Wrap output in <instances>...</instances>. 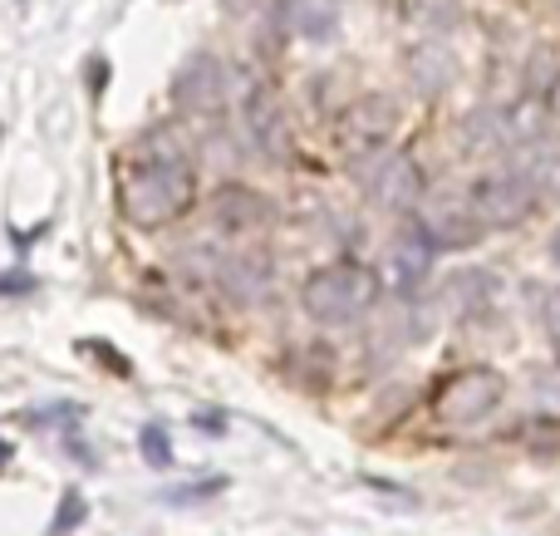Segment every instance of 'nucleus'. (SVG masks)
Here are the masks:
<instances>
[{
    "label": "nucleus",
    "mask_w": 560,
    "mask_h": 536,
    "mask_svg": "<svg viewBox=\"0 0 560 536\" xmlns=\"http://www.w3.org/2000/svg\"><path fill=\"white\" fill-rule=\"evenodd\" d=\"M551 256H556V266H560V232L551 236Z\"/></svg>",
    "instance_id": "a211bd4d"
},
{
    "label": "nucleus",
    "mask_w": 560,
    "mask_h": 536,
    "mask_svg": "<svg viewBox=\"0 0 560 536\" xmlns=\"http://www.w3.org/2000/svg\"><path fill=\"white\" fill-rule=\"evenodd\" d=\"M222 98H226V69L217 65L212 55H197L192 65L177 74V104L183 108L207 114V108H222Z\"/></svg>",
    "instance_id": "9b49d317"
},
{
    "label": "nucleus",
    "mask_w": 560,
    "mask_h": 536,
    "mask_svg": "<svg viewBox=\"0 0 560 536\" xmlns=\"http://www.w3.org/2000/svg\"><path fill=\"white\" fill-rule=\"evenodd\" d=\"M546 325H551V335L560 340V291L546 295Z\"/></svg>",
    "instance_id": "dca6fc26"
},
{
    "label": "nucleus",
    "mask_w": 560,
    "mask_h": 536,
    "mask_svg": "<svg viewBox=\"0 0 560 536\" xmlns=\"http://www.w3.org/2000/svg\"><path fill=\"white\" fill-rule=\"evenodd\" d=\"M359 183L384 212H413L423 202V173H418V163L408 153L369 158V173H359Z\"/></svg>",
    "instance_id": "39448f33"
},
{
    "label": "nucleus",
    "mask_w": 560,
    "mask_h": 536,
    "mask_svg": "<svg viewBox=\"0 0 560 536\" xmlns=\"http://www.w3.org/2000/svg\"><path fill=\"white\" fill-rule=\"evenodd\" d=\"M394 128H398V104H394V98H384V94L359 98V104L339 118V138H345L354 153H369V158L388 143V133H394Z\"/></svg>",
    "instance_id": "423d86ee"
},
{
    "label": "nucleus",
    "mask_w": 560,
    "mask_h": 536,
    "mask_svg": "<svg viewBox=\"0 0 560 536\" xmlns=\"http://www.w3.org/2000/svg\"><path fill=\"white\" fill-rule=\"evenodd\" d=\"M300 301H305L310 321L319 325H354L378 301V276L364 261H335L310 276Z\"/></svg>",
    "instance_id": "f03ea898"
},
{
    "label": "nucleus",
    "mask_w": 560,
    "mask_h": 536,
    "mask_svg": "<svg viewBox=\"0 0 560 536\" xmlns=\"http://www.w3.org/2000/svg\"><path fill=\"white\" fill-rule=\"evenodd\" d=\"M192 193H197L192 158L167 133H158L153 143H148V158L128 163L124 187H118L128 222H138V226H163V222H173V217H183L187 207H192Z\"/></svg>",
    "instance_id": "f257e3e1"
},
{
    "label": "nucleus",
    "mask_w": 560,
    "mask_h": 536,
    "mask_svg": "<svg viewBox=\"0 0 560 536\" xmlns=\"http://www.w3.org/2000/svg\"><path fill=\"white\" fill-rule=\"evenodd\" d=\"M84 498L79 492H65V502H59V512H55V527H49V536H65V532H74L79 522H84Z\"/></svg>",
    "instance_id": "2eb2a0df"
},
{
    "label": "nucleus",
    "mask_w": 560,
    "mask_h": 536,
    "mask_svg": "<svg viewBox=\"0 0 560 536\" xmlns=\"http://www.w3.org/2000/svg\"><path fill=\"white\" fill-rule=\"evenodd\" d=\"M404 5V20L423 30H438V25H453L457 20V0H398Z\"/></svg>",
    "instance_id": "ddd939ff"
},
{
    "label": "nucleus",
    "mask_w": 560,
    "mask_h": 536,
    "mask_svg": "<svg viewBox=\"0 0 560 536\" xmlns=\"http://www.w3.org/2000/svg\"><path fill=\"white\" fill-rule=\"evenodd\" d=\"M242 118H246V133H252V143L261 148L266 158H285L290 153V128H285V108H280V98L271 94L266 84H256L252 94H246L242 104Z\"/></svg>",
    "instance_id": "0eeeda50"
},
{
    "label": "nucleus",
    "mask_w": 560,
    "mask_h": 536,
    "mask_svg": "<svg viewBox=\"0 0 560 536\" xmlns=\"http://www.w3.org/2000/svg\"><path fill=\"white\" fill-rule=\"evenodd\" d=\"M25 276H0V295H15V291H25Z\"/></svg>",
    "instance_id": "f3484780"
},
{
    "label": "nucleus",
    "mask_w": 560,
    "mask_h": 536,
    "mask_svg": "<svg viewBox=\"0 0 560 536\" xmlns=\"http://www.w3.org/2000/svg\"><path fill=\"white\" fill-rule=\"evenodd\" d=\"M138 443H143V458L153 463V468H173V448H167V433L158 429V423H148Z\"/></svg>",
    "instance_id": "4468645a"
},
{
    "label": "nucleus",
    "mask_w": 560,
    "mask_h": 536,
    "mask_svg": "<svg viewBox=\"0 0 560 536\" xmlns=\"http://www.w3.org/2000/svg\"><path fill=\"white\" fill-rule=\"evenodd\" d=\"M222 281H226V291H232L236 301H261L266 286H271V266H266V256L242 252V256H232V261L222 266Z\"/></svg>",
    "instance_id": "f8f14e48"
},
{
    "label": "nucleus",
    "mask_w": 560,
    "mask_h": 536,
    "mask_svg": "<svg viewBox=\"0 0 560 536\" xmlns=\"http://www.w3.org/2000/svg\"><path fill=\"white\" fill-rule=\"evenodd\" d=\"M418 226H423V236L438 246V252H463V246H477V236H482V222L472 217V207L457 202V197H443V202H433L423 217H418Z\"/></svg>",
    "instance_id": "6e6552de"
},
{
    "label": "nucleus",
    "mask_w": 560,
    "mask_h": 536,
    "mask_svg": "<svg viewBox=\"0 0 560 536\" xmlns=\"http://www.w3.org/2000/svg\"><path fill=\"white\" fill-rule=\"evenodd\" d=\"M433 256L438 246L423 236V226H408V232L394 236V246H388V281L398 286V291H418V286L428 281V271H433Z\"/></svg>",
    "instance_id": "9d476101"
},
{
    "label": "nucleus",
    "mask_w": 560,
    "mask_h": 536,
    "mask_svg": "<svg viewBox=\"0 0 560 536\" xmlns=\"http://www.w3.org/2000/svg\"><path fill=\"white\" fill-rule=\"evenodd\" d=\"M212 217L232 236H261L271 226V202L261 193H252V187H222L212 202Z\"/></svg>",
    "instance_id": "1a4fd4ad"
},
{
    "label": "nucleus",
    "mask_w": 560,
    "mask_h": 536,
    "mask_svg": "<svg viewBox=\"0 0 560 536\" xmlns=\"http://www.w3.org/2000/svg\"><path fill=\"white\" fill-rule=\"evenodd\" d=\"M502 394H506V384L497 370H463L443 384V394H438V419H443L447 429H472V423H482L487 413H497Z\"/></svg>",
    "instance_id": "20e7f679"
},
{
    "label": "nucleus",
    "mask_w": 560,
    "mask_h": 536,
    "mask_svg": "<svg viewBox=\"0 0 560 536\" xmlns=\"http://www.w3.org/2000/svg\"><path fill=\"white\" fill-rule=\"evenodd\" d=\"M536 197H541V187H536L532 173L502 167V173L477 177L467 207H472V217L482 222V232H487V226H516V222H526V217L536 212Z\"/></svg>",
    "instance_id": "7ed1b4c3"
}]
</instances>
